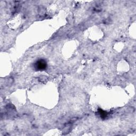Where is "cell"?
<instances>
[{
    "label": "cell",
    "mask_w": 136,
    "mask_h": 136,
    "mask_svg": "<svg viewBox=\"0 0 136 136\" xmlns=\"http://www.w3.org/2000/svg\"><path fill=\"white\" fill-rule=\"evenodd\" d=\"M47 67V63L44 60L41 59L38 60L35 64V68L37 70H44Z\"/></svg>",
    "instance_id": "obj_1"
},
{
    "label": "cell",
    "mask_w": 136,
    "mask_h": 136,
    "mask_svg": "<svg viewBox=\"0 0 136 136\" xmlns=\"http://www.w3.org/2000/svg\"><path fill=\"white\" fill-rule=\"evenodd\" d=\"M100 114H101V116L102 117H106V114L105 112H104L103 110H101V111H100Z\"/></svg>",
    "instance_id": "obj_2"
}]
</instances>
